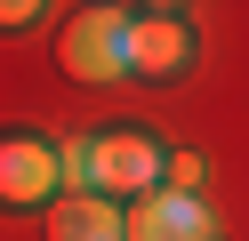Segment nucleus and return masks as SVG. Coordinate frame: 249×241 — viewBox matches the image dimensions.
Returning a JSON list of instances; mask_svg holds the SVG:
<instances>
[{
    "label": "nucleus",
    "mask_w": 249,
    "mask_h": 241,
    "mask_svg": "<svg viewBox=\"0 0 249 241\" xmlns=\"http://www.w3.org/2000/svg\"><path fill=\"white\" fill-rule=\"evenodd\" d=\"M193 56H201V32L185 8H137L129 16V80H153V89L185 80Z\"/></svg>",
    "instance_id": "7ed1b4c3"
},
{
    "label": "nucleus",
    "mask_w": 249,
    "mask_h": 241,
    "mask_svg": "<svg viewBox=\"0 0 249 241\" xmlns=\"http://www.w3.org/2000/svg\"><path fill=\"white\" fill-rule=\"evenodd\" d=\"M56 193H89V137H56Z\"/></svg>",
    "instance_id": "0eeeda50"
},
{
    "label": "nucleus",
    "mask_w": 249,
    "mask_h": 241,
    "mask_svg": "<svg viewBox=\"0 0 249 241\" xmlns=\"http://www.w3.org/2000/svg\"><path fill=\"white\" fill-rule=\"evenodd\" d=\"M121 241H225L209 217V201H193V193H145V201L121 209Z\"/></svg>",
    "instance_id": "39448f33"
},
{
    "label": "nucleus",
    "mask_w": 249,
    "mask_h": 241,
    "mask_svg": "<svg viewBox=\"0 0 249 241\" xmlns=\"http://www.w3.org/2000/svg\"><path fill=\"white\" fill-rule=\"evenodd\" d=\"M161 169H169V145L153 137V129H137V121L97 129V137H89V193H97V201H113V209L161 193Z\"/></svg>",
    "instance_id": "f257e3e1"
},
{
    "label": "nucleus",
    "mask_w": 249,
    "mask_h": 241,
    "mask_svg": "<svg viewBox=\"0 0 249 241\" xmlns=\"http://www.w3.org/2000/svg\"><path fill=\"white\" fill-rule=\"evenodd\" d=\"M40 225H49V241H121V209L97 193H56L40 209Z\"/></svg>",
    "instance_id": "423d86ee"
},
{
    "label": "nucleus",
    "mask_w": 249,
    "mask_h": 241,
    "mask_svg": "<svg viewBox=\"0 0 249 241\" xmlns=\"http://www.w3.org/2000/svg\"><path fill=\"white\" fill-rule=\"evenodd\" d=\"M33 16H49V8H40V0H0V32H24Z\"/></svg>",
    "instance_id": "1a4fd4ad"
},
{
    "label": "nucleus",
    "mask_w": 249,
    "mask_h": 241,
    "mask_svg": "<svg viewBox=\"0 0 249 241\" xmlns=\"http://www.w3.org/2000/svg\"><path fill=\"white\" fill-rule=\"evenodd\" d=\"M56 201V137L0 129V209H49Z\"/></svg>",
    "instance_id": "20e7f679"
},
{
    "label": "nucleus",
    "mask_w": 249,
    "mask_h": 241,
    "mask_svg": "<svg viewBox=\"0 0 249 241\" xmlns=\"http://www.w3.org/2000/svg\"><path fill=\"white\" fill-rule=\"evenodd\" d=\"M201 177H209V161H201V153H169L161 185H169V193H193V201H201Z\"/></svg>",
    "instance_id": "6e6552de"
},
{
    "label": "nucleus",
    "mask_w": 249,
    "mask_h": 241,
    "mask_svg": "<svg viewBox=\"0 0 249 241\" xmlns=\"http://www.w3.org/2000/svg\"><path fill=\"white\" fill-rule=\"evenodd\" d=\"M129 16L137 8H72L65 32H56V64L89 89H113L129 80Z\"/></svg>",
    "instance_id": "f03ea898"
}]
</instances>
